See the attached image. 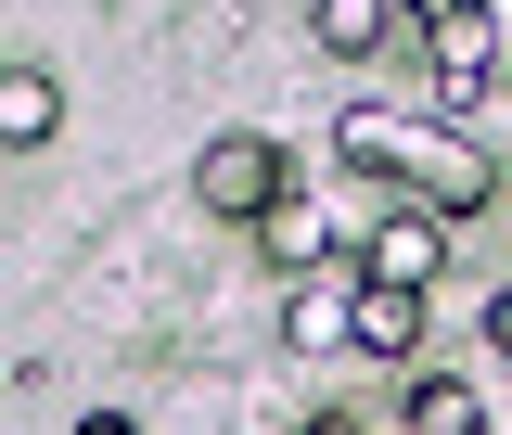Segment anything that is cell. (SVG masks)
Listing matches in <instances>:
<instances>
[{
    "label": "cell",
    "instance_id": "cell-3",
    "mask_svg": "<svg viewBox=\"0 0 512 435\" xmlns=\"http://www.w3.org/2000/svg\"><path fill=\"white\" fill-rule=\"evenodd\" d=\"M436 269H448V218H436V205H384V218H372V244H359V282L423 295Z\"/></svg>",
    "mask_w": 512,
    "mask_h": 435
},
{
    "label": "cell",
    "instance_id": "cell-8",
    "mask_svg": "<svg viewBox=\"0 0 512 435\" xmlns=\"http://www.w3.org/2000/svg\"><path fill=\"white\" fill-rule=\"evenodd\" d=\"M410 346H423V295L359 282V359H410Z\"/></svg>",
    "mask_w": 512,
    "mask_h": 435
},
{
    "label": "cell",
    "instance_id": "cell-5",
    "mask_svg": "<svg viewBox=\"0 0 512 435\" xmlns=\"http://www.w3.org/2000/svg\"><path fill=\"white\" fill-rule=\"evenodd\" d=\"M282 346H295V359H333V346H359V282H295V308H282Z\"/></svg>",
    "mask_w": 512,
    "mask_h": 435
},
{
    "label": "cell",
    "instance_id": "cell-10",
    "mask_svg": "<svg viewBox=\"0 0 512 435\" xmlns=\"http://www.w3.org/2000/svg\"><path fill=\"white\" fill-rule=\"evenodd\" d=\"M410 435H487V410H474L448 372H423V384H410Z\"/></svg>",
    "mask_w": 512,
    "mask_h": 435
},
{
    "label": "cell",
    "instance_id": "cell-4",
    "mask_svg": "<svg viewBox=\"0 0 512 435\" xmlns=\"http://www.w3.org/2000/svg\"><path fill=\"white\" fill-rule=\"evenodd\" d=\"M487 77H500V26H487V0H474L461 26H436V103L461 116V103H474Z\"/></svg>",
    "mask_w": 512,
    "mask_h": 435
},
{
    "label": "cell",
    "instance_id": "cell-11",
    "mask_svg": "<svg viewBox=\"0 0 512 435\" xmlns=\"http://www.w3.org/2000/svg\"><path fill=\"white\" fill-rule=\"evenodd\" d=\"M397 13H423V39H436V26H461V13H474V0H397Z\"/></svg>",
    "mask_w": 512,
    "mask_h": 435
},
{
    "label": "cell",
    "instance_id": "cell-1",
    "mask_svg": "<svg viewBox=\"0 0 512 435\" xmlns=\"http://www.w3.org/2000/svg\"><path fill=\"white\" fill-rule=\"evenodd\" d=\"M333 154H346V167H384V180H410V205H436V218H474V205L500 192V167H487L461 128H410V116H372V103L333 116Z\"/></svg>",
    "mask_w": 512,
    "mask_h": 435
},
{
    "label": "cell",
    "instance_id": "cell-7",
    "mask_svg": "<svg viewBox=\"0 0 512 435\" xmlns=\"http://www.w3.org/2000/svg\"><path fill=\"white\" fill-rule=\"evenodd\" d=\"M256 244H269V269H320V256H333V205H308V192H295V205H269V218H256Z\"/></svg>",
    "mask_w": 512,
    "mask_h": 435
},
{
    "label": "cell",
    "instance_id": "cell-9",
    "mask_svg": "<svg viewBox=\"0 0 512 435\" xmlns=\"http://www.w3.org/2000/svg\"><path fill=\"white\" fill-rule=\"evenodd\" d=\"M308 26H320V52H384V26H397V0H308Z\"/></svg>",
    "mask_w": 512,
    "mask_h": 435
},
{
    "label": "cell",
    "instance_id": "cell-14",
    "mask_svg": "<svg viewBox=\"0 0 512 435\" xmlns=\"http://www.w3.org/2000/svg\"><path fill=\"white\" fill-rule=\"evenodd\" d=\"M308 435H372V423H308Z\"/></svg>",
    "mask_w": 512,
    "mask_h": 435
},
{
    "label": "cell",
    "instance_id": "cell-6",
    "mask_svg": "<svg viewBox=\"0 0 512 435\" xmlns=\"http://www.w3.org/2000/svg\"><path fill=\"white\" fill-rule=\"evenodd\" d=\"M52 128H64V90L39 77V64H13V77H0V141H13V154H39Z\"/></svg>",
    "mask_w": 512,
    "mask_h": 435
},
{
    "label": "cell",
    "instance_id": "cell-13",
    "mask_svg": "<svg viewBox=\"0 0 512 435\" xmlns=\"http://www.w3.org/2000/svg\"><path fill=\"white\" fill-rule=\"evenodd\" d=\"M77 435H141V423H128V410H90V423H77Z\"/></svg>",
    "mask_w": 512,
    "mask_h": 435
},
{
    "label": "cell",
    "instance_id": "cell-2",
    "mask_svg": "<svg viewBox=\"0 0 512 435\" xmlns=\"http://www.w3.org/2000/svg\"><path fill=\"white\" fill-rule=\"evenodd\" d=\"M192 205H218V218H269V205H295L282 141H269V128H218V141L192 154Z\"/></svg>",
    "mask_w": 512,
    "mask_h": 435
},
{
    "label": "cell",
    "instance_id": "cell-12",
    "mask_svg": "<svg viewBox=\"0 0 512 435\" xmlns=\"http://www.w3.org/2000/svg\"><path fill=\"white\" fill-rule=\"evenodd\" d=\"M487 346H500V359H512V282H500V295H487Z\"/></svg>",
    "mask_w": 512,
    "mask_h": 435
}]
</instances>
